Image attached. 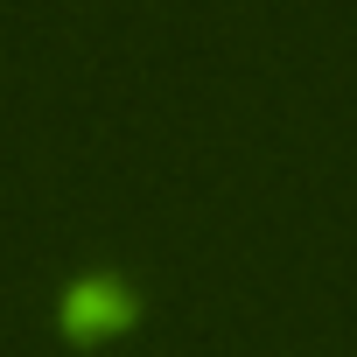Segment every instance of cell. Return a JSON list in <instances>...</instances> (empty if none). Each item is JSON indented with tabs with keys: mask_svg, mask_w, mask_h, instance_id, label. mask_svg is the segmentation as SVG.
I'll return each mask as SVG.
<instances>
[{
	"mask_svg": "<svg viewBox=\"0 0 357 357\" xmlns=\"http://www.w3.org/2000/svg\"><path fill=\"white\" fill-rule=\"evenodd\" d=\"M133 315H140V294L119 273H77L63 287V322L70 329H112V322H133Z\"/></svg>",
	"mask_w": 357,
	"mask_h": 357,
	"instance_id": "1",
	"label": "cell"
}]
</instances>
